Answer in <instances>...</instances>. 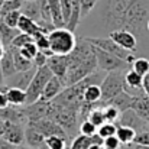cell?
I'll return each instance as SVG.
<instances>
[{"mask_svg": "<svg viewBox=\"0 0 149 149\" xmlns=\"http://www.w3.org/2000/svg\"><path fill=\"white\" fill-rule=\"evenodd\" d=\"M103 15L110 32L123 29L141 36L148 31L149 7L146 0H109Z\"/></svg>", "mask_w": 149, "mask_h": 149, "instance_id": "1", "label": "cell"}, {"mask_svg": "<svg viewBox=\"0 0 149 149\" xmlns=\"http://www.w3.org/2000/svg\"><path fill=\"white\" fill-rule=\"evenodd\" d=\"M48 41L49 48L55 55H68L77 44L74 32L68 31L67 28H55L48 33Z\"/></svg>", "mask_w": 149, "mask_h": 149, "instance_id": "2", "label": "cell"}, {"mask_svg": "<svg viewBox=\"0 0 149 149\" xmlns=\"http://www.w3.org/2000/svg\"><path fill=\"white\" fill-rule=\"evenodd\" d=\"M100 90H101V103L104 106L117 94H120L125 90V74L122 72V70L107 72L100 84Z\"/></svg>", "mask_w": 149, "mask_h": 149, "instance_id": "3", "label": "cell"}, {"mask_svg": "<svg viewBox=\"0 0 149 149\" xmlns=\"http://www.w3.org/2000/svg\"><path fill=\"white\" fill-rule=\"evenodd\" d=\"M51 77H52V72L47 65L36 68V72H35L29 87L26 88V106H29V104H32L41 99V94H42L47 83L51 80Z\"/></svg>", "mask_w": 149, "mask_h": 149, "instance_id": "4", "label": "cell"}, {"mask_svg": "<svg viewBox=\"0 0 149 149\" xmlns=\"http://www.w3.org/2000/svg\"><path fill=\"white\" fill-rule=\"evenodd\" d=\"M86 41H87L90 45H94V47H97L100 49L106 51V52H109V54H111V55H114V56L123 59L126 64H130V65H132V62L136 59V56H135L133 52L123 49L122 47H119V45H117L114 41H111L110 38H86Z\"/></svg>", "mask_w": 149, "mask_h": 149, "instance_id": "5", "label": "cell"}, {"mask_svg": "<svg viewBox=\"0 0 149 149\" xmlns=\"http://www.w3.org/2000/svg\"><path fill=\"white\" fill-rule=\"evenodd\" d=\"M91 51L96 56V61H97V68L104 71V72H110V71H120L126 67V62L106 51L100 49L97 47L91 45Z\"/></svg>", "mask_w": 149, "mask_h": 149, "instance_id": "6", "label": "cell"}, {"mask_svg": "<svg viewBox=\"0 0 149 149\" xmlns=\"http://www.w3.org/2000/svg\"><path fill=\"white\" fill-rule=\"evenodd\" d=\"M26 125H32V126H33L35 129H38L45 138H48V136H62V138L70 139L68 133H67L58 123H55V122L51 120V119H41V120H36V122H29V123H26Z\"/></svg>", "mask_w": 149, "mask_h": 149, "instance_id": "7", "label": "cell"}, {"mask_svg": "<svg viewBox=\"0 0 149 149\" xmlns=\"http://www.w3.org/2000/svg\"><path fill=\"white\" fill-rule=\"evenodd\" d=\"M47 67L51 70L52 75H55L67 87V70H68L67 55H52L47 61Z\"/></svg>", "mask_w": 149, "mask_h": 149, "instance_id": "8", "label": "cell"}, {"mask_svg": "<svg viewBox=\"0 0 149 149\" xmlns=\"http://www.w3.org/2000/svg\"><path fill=\"white\" fill-rule=\"evenodd\" d=\"M36 72V68H31L28 71H17L16 74H13L12 77L6 78L4 80V86L6 87H10V88H19V90H23L26 91V88L29 87L33 75Z\"/></svg>", "mask_w": 149, "mask_h": 149, "instance_id": "9", "label": "cell"}, {"mask_svg": "<svg viewBox=\"0 0 149 149\" xmlns=\"http://www.w3.org/2000/svg\"><path fill=\"white\" fill-rule=\"evenodd\" d=\"M109 38H110L111 41H114V42H116L119 47H122L123 49L130 51V52L136 51L138 39H136V36H135L132 32H129V31H123V29H120V31H111V32H109Z\"/></svg>", "mask_w": 149, "mask_h": 149, "instance_id": "10", "label": "cell"}, {"mask_svg": "<svg viewBox=\"0 0 149 149\" xmlns=\"http://www.w3.org/2000/svg\"><path fill=\"white\" fill-rule=\"evenodd\" d=\"M3 139L10 142L12 145H22L25 142V127L23 125L19 123H12V122H4V130L1 135Z\"/></svg>", "mask_w": 149, "mask_h": 149, "instance_id": "11", "label": "cell"}, {"mask_svg": "<svg viewBox=\"0 0 149 149\" xmlns=\"http://www.w3.org/2000/svg\"><path fill=\"white\" fill-rule=\"evenodd\" d=\"M0 119L4 122L19 123V125L28 123L23 107H16V106H10V104L4 109H0Z\"/></svg>", "mask_w": 149, "mask_h": 149, "instance_id": "12", "label": "cell"}, {"mask_svg": "<svg viewBox=\"0 0 149 149\" xmlns=\"http://www.w3.org/2000/svg\"><path fill=\"white\" fill-rule=\"evenodd\" d=\"M117 125H119V126H127V127H132L133 130H136V129L143 130L146 122L142 120V119H141V117H139L132 109H129V110H125L123 113H120V117H119V120H117ZM141 130H139V132H141Z\"/></svg>", "mask_w": 149, "mask_h": 149, "instance_id": "13", "label": "cell"}, {"mask_svg": "<svg viewBox=\"0 0 149 149\" xmlns=\"http://www.w3.org/2000/svg\"><path fill=\"white\" fill-rule=\"evenodd\" d=\"M25 142L32 149H47L45 136L38 129H35L32 125H26L25 127Z\"/></svg>", "mask_w": 149, "mask_h": 149, "instance_id": "14", "label": "cell"}, {"mask_svg": "<svg viewBox=\"0 0 149 149\" xmlns=\"http://www.w3.org/2000/svg\"><path fill=\"white\" fill-rule=\"evenodd\" d=\"M64 88H65V86H64L55 75H52L51 80L47 83V86H45V88H44V91H42L39 100H41V101H51V100H54L55 97H58Z\"/></svg>", "mask_w": 149, "mask_h": 149, "instance_id": "15", "label": "cell"}, {"mask_svg": "<svg viewBox=\"0 0 149 149\" xmlns=\"http://www.w3.org/2000/svg\"><path fill=\"white\" fill-rule=\"evenodd\" d=\"M142 83H143V77L139 75V74H136L132 68L125 72V90L132 88L135 91L133 96H138V94H142L143 93Z\"/></svg>", "mask_w": 149, "mask_h": 149, "instance_id": "16", "label": "cell"}, {"mask_svg": "<svg viewBox=\"0 0 149 149\" xmlns=\"http://www.w3.org/2000/svg\"><path fill=\"white\" fill-rule=\"evenodd\" d=\"M130 109H132V110H133V111H135L142 120L146 122V119L149 117V97L148 96H145V93L135 96Z\"/></svg>", "mask_w": 149, "mask_h": 149, "instance_id": "17", "label": "cell"}, {"mask_svg": "<svg viewBox=\"0 0 149 149\" xmlns=\"http://www.w3.org/2000/svg\"><path fill=\"white\" fill-rule=\"evenodd\" d=\"M17 29H19L22 33H26V35L32 36V39H33V36H36L38 33H44L42 29H41V26L38 25V22H35V20H32V19H29V17H26V16H23V15H20V17H19Z\"/></svg>", "mask_w": 149, "mask_h": 149, "instance_id": "18", "label": "cell"}, {"mask_svg": "<svg viewBox=\"0 0 149 149\" xmlns=\"http://www.w3.org/2000/svg\"><path fill=\"white\" fill-rule=\"evenodd\" d=\"M133 99H135L133 94H130V93H127V91L123 90L120 94H117L114 99H111L107 104L116 107L120 113H123L125 110H129V109H130V106H132V103H133Z\"/></svg>", "mask_w": 149, "mask_h": 149, "instance_id": "19", "label": "cell"}, {"mask_svg": "<svg viewBox=\"0 0 149 149\" xmlns=\"http://www.w3.org/2000/svg\"><path fill=\"white\" fill-rule=\"evenodd\" d=\"M20 13L35 22L41 20V6H39V0H33V1H23L22 7H20Z\"/></svg>", "mask_w": 149, "mask_h": 149, "instance_id": "20", "label": "cell"}, {"mask_svg": "<svg viewBox=\"0 0 149 149\" xmlns=\"http://www.w3.org/2000/svg\"><path fill=\"white\" fill-rule=\"evenodd\" d=\"M19 33H20V31H19L17 28H10V26H7L6 23H3V22L0 20V42L3 44V47H4L6 49L10 48L13 39H15Z\"/></svg>", "mask_w": 149, "mask_h": 149, "instance_id": "21", "label": "cell"}, {"mask_svg": "<svg viewBox=\"0 0 149 149\" xmlns=\"http://www.w3.org/2000/svg\"><path fill=\"white\" fill-rule=\"evenodd\" d=\"M48 6H49L51 12V19L55 28H65V22L62 17V10H61V4L59 0H47Z\"/></svg>", "mask_w": 149, "mask_h": 149, "instance_id": "22", "label": "cell"}, {"mask_svg": "<svg viewBox=\"0 0 149 149\" xmlns=\"http://www.w3.org/2000/svg\"><path fill=\"white\" fill-rule=\"evenodd\" d=\"M6 97L10 106H16V107H23L26 104V91L19 90V88H6Z\"/></svg>", "mask_w": 149, "mask_h": 149, "instance_id": "23", "label": "cell"}, {"mask_svg": "<svg viewBox=\"0 0 149 149\" xmlns=\"http://www.w3.org/2000/svg\"><path fill=\"white\" fill-rule=\"evenodd\" d=\"M0 67H1L4 78H9V77H12L13 74L17 72L16 67H15V62H13V55H12V51L10 49L4 51V55L0 59Z\"/></svg>", "mask_w": 149, "mask_h": 149, "instance_id": "24", "label": "cell"}, {"mask_svg": "<svg viewBox=\"0 0 149 149\" xmlns=\"http://www.w3.org/2000/svg\"><path fill=\"white\" fill-rule=\"evenodd\" d=\"M7 49L12 51V55H13V62H15V67H16V71H28L31 68H33V62L28 58H25L16 48H7ZM36 68V67H35Z\"/></svg>", "mask_w": 149, "mask_h": 149, "instance_id": "25", "label": "cell"}, {"mask_svg": "<svg viewBox=\"0 0 149 149\" xmlns=\"http://www.w3.org/2000/svg\"><path fill=\"white\" fill-rule=\"evenodd\" d=\"M136 136V130H133L132 127L127 126H119L116 129V138L119 139V142L122 145H132Z\"/></svg>", "mask_w": 149, "mask_h": 149, "instance_id": "26", "label": "cell"}, {"mask_svg": "<svg viewBox=\"0 0 149 149\" xmlns=\"http://www.w3.org/2000/svg\"><path fill=\"white\" fill-rule=\"evenodd\" d=\"M83 103H101L100 86H88L83 91Z\"/></svg>", "mask_w": 149, "mask_h": 149, "instance_id": "27", "label": "cell"}, {"mask_svg": "<svg viewBox=\"0 0 149 149\" xmlns=\"http://www.w3.org/2000/svg\"><path fill=\"white\" fill-rule=\"evenodd\" d=\"M45 146H47V149H70L68 148V139L62 138V136L45 138Z\"/></svg>", "mask_w": 149, "mask_h": 149, "instance_id": "28", "label": "cell"}, {"mask_svg": "<svg viewBox=\"0 0 149 149\" xmlns=\"http://www.w3.org/2000/svg\"><path fill=\"white\" fill-rule=\"evenodd\" d=\"M132 70L136 74L145 77L146 74H149V59H146V58H136L132 62Z\"/></svg>", "mask_w": 149, "mask_h": 149, "instance_id": "29", "label": "cell"}, {"mask_svg": "<svg viewBox=\"0 0 149 149\" xmlns=\"http://www.w3.org/2000/svg\"><path fill=\"white\" fill-rule=\"evenodd\" d=\"M116 129H117L116 123H107L106 122L100 127H97V135L101 139H106V138H110V136H116Z\"/></svg>", "mask_w": 149, "mask_h": 149, "instance_id": "30", "label": "cell"}, {"mask_svg": "<svg viewBox=\"0 0 149 149\" xmlns=\"http://www.w3.org/2000/svg\"><path fill=\"white\" fill-rule=\"evenodd\" d=\"M93 145L91 142V136H84V135H78L74 138L72 143L70 149H88L90 146Z\"/></svg>", "mask_w": 149, "mask_h": 149, "instance_id": "31", "label": "cell"}, {"mask_svg": "<svg viewBox=\"0 0 149 149\" xmlns=\"http://www.w3.org/2000/svg\"><path fill=\"white\" fill-rule=\"evenodd\" d=\"M103 114H104V119L107 123H116L120 117V111L110 104L103 106Z\"/></svg>", "mask_w": 149, "mask_h": 149, "instance_id": "32", "label": "cell"}, {"mask_svg": "<svg viewBox=\"0 0 149 149\" xmlns=\"http://www.w3.org/2000/svg\"><path fill=\"white\" fill-rule=\"evenodd\" d=\"M20 10H15V12H9L6 13L4 16L0 17V20L3 23H6L7 26L10 28H17V23H19V17H20Z\"/></svg>", "mask_w": 149, "mask_h": 149, "instance_id": "33", "label": "cell"}, {"mask_svg": "<svg viewBox=\"0 0 149 149\" xmlns=\"http://www.w3.org/2000/svg\"><path fill=\"white\" fill-rule=\"evenodd\" d=\"M22 3H23V0H4L3 7H1V10H0V17L4 16L6 13H9V12L20 10Z\"/></svg>", "mask_w": 149, "mask_h": 149, "instance_id": "34", "label": "cell"}, {"mask_svg": "<svg viewBox=\"0 0 149 149\" xmlns=\"http://www.w3.org/2000/svg\"><path fill=\"white\" fill-rule=\"evenodd\" d=\"M87 120H90V122H91L94 126H97V127H100L103 123H106V119H104V114H103V106L94 109V110L88 114Z\"/></svg>", "mask_w": 149, "mask_h": 149, "instance_id": "35", "label": "cell"}, {"mask_svg": "<svg viewBox=\"0 0 149 149\" xmlns=\"http://www.w3.org/2000/svg\"><path fill=\"white\" fill-rule=\"evenodd\" d=\"M19 52L25 56V58H28V59H33L35 58V55H36V52H38V48H36V45H35V42L32 41V42H28L26 45H23L22 48H19Z\"/></svg>", "mask_w": 149, "mask_h": 149, "instance_id": "36", "label": "cell"}, {"mask_svg": "<svg viewBox=\"0 0 149 149\" xmlns=\"http://www.w3.org/2000/svg\"><path fill=\"white\" fill-rule=\"evenodd\" d=\"M80 133L84 136H93L97 133V126H94L90 120H83L80 123Z\"/></svg>", "mask_w": 149, "mask_h": 149, "instance_id": "37", "label": "cell"}, {"mask_svg": "<svg viewBox=\"0 0 149 149\" xmlns=\"http://www.w3.org/2000/svg\"><path fill=\"white\" fill-rule=\"evenodd\" d=\"M33 42H35L38 51L49 49V41H48V35L47 33H38L36 36H33Z\"/></svg>", "mask_w": 149, "mask_h": 149, "instance_id": "38", "label": "cell"}, {"mask_svg": "<svg viewBox=\"0 0 149 149\" xmlns=\"http://www.w3.org/2000/svg\"><path fill=\"white\" fill-rule=\"evenodd\" d=\"M33 39H32V36H29V35H26V33H19L15 39H13V42H12V45H10V48H16V49H19V48H22L23 45H26L28 42H32Z\"/></svg>", "mask_w": 149, "mask_h": 149, "instance_id": "39", "label": "cell"}, {"mask_svg": "<svg viewBox=\"0 0 149 149\" xmlns=\"http://www.w3.org/2000/svg\"><path fill=\"white\" fill-rule=\"evenodd\" d=\"M99 3V0H80V6H81V19L86 17L93 9L94 6Z\"/></svg>", "mask_w": 149, "mask_h": 149, "instance_id": "40", "label": "cell"}, {"mask_svg": "<svg viewBox=\"0 0 149 149\" xmlns=\"http://www.w3.org/2000/svg\"><path fill=\"white\" fill-rule=\"evenodd\" d=\"M133 143H135V145L149 146V130L148 129H143V130H141V132H136V136H135Z\"/></svg>", "mask_w": 149, "mask_h": 149, "instance_id": "41", "label": "cell"}, {"mask_svg": "<svg viewBox=\"0 0 149 149\" xmlns=\"http://www.w3.org/2000/svg\"><path fill=\"white\" fill-rule=\"evenodd\" d=\"M59 4H61L64 22H65V25H67V22H68V19H70V15H71V10H72V0H59Z\"/></svg>", "mask_w": 149, "mask_h": 149, "instance_id": "42", "label": "cell"}, {"mask_svg": "<svg viewBox=\"0 0 149 149\" xmlns=\"http://www.w3.org/2000/svg\"><path fill=\"white\" fill-rule=\"evenodd\" d=\"M120 142L116 136H110V138H106L103 139V148L104 149H120Z\"/></svg>", "mask_w": 149, "mask_h": 149, "instance_id": "43", "label": "cell"}, {"mask_svg": "<svg viewBox=\"0 0 149 149\" xmlns=\"http://www.w3.org/2000/svg\"><path fill=\"white\" fill-rule=\"evenodd\" d=\"M47 61H48V58H47L41 51H38V52H36V55H35V58L32 59V62H33V65H35L36 68H41V67L47 65Z\"/></svg>", "mask_w": 149, "mask_h": 149, "instance_id": "44", "label": "cell"}, {"mask_svg": "<svg viewBox=\"0 0 149 149\" xmlns=\"http://www.w3.org/2000/svg\"><path fill=\"white\" fill-rule=\"evenodd\" d=\"M6 88L0 90V109H4V107L9 106V101H7V97H6Z\"/></svg>", "mask_w": 149, "mask_h": 149, "instance_id": "45", "label": "cell"}, {"mask_svg": "<svg viewBox=\"0 0 149 149\" xmlns=\"http://www.w3.org/2000/svg\"><path fill=\"white\" fill-rule=\"evenodd\" d=\"M142 90H143L145 96H148V97H149V74H146V75L143 77V83H142Z\"/></svg>", "mask_w": 149, "mask_h": 149, "instance_id": "46", "label": "cell"}, {"mask_svg": "<svg viewBox=\"0 0 149 149\" xmlns=\"http://www.w3.org/2000/svg\"><path fill=\"white\" fill-rule=\"evenodd\" d=\"M0 149H16V145H12L10 142H7L0 136Z\"/></svg>", "mask_w": 149, "mask_h": 149, "instance_id": "47", "label": "cell"}, {"mask_svg": "<svg viewBox=\"0 0 149 149\" xmlns=\"http://www.w3.org/2000/svg\"><path fill=\"white\" fill-rule=\"evenodd\" d=\"M4 75H3V71H1V67H0V87H3L4 86Z\"/></svg>", "mask_w": 149, "mask_h": 149, "instance_id": "48", "label": "cell"}, {"mask_svg": "<svg viewBox=\"0 0 149 149\" xmlns=\"http://www.w3.org/2000/svg\"><path fill=\"white\" fill-rule=\"evenodd\" d=\"M3 130H4V120L0 119V136L3 135Z\"/></svg>", "mask_w": 149, "mask_h": 149, "instance_id": "49", "label": "cell"}, {"mask_svg": "<svg viewBox=\"0 0 149 149\" xmlns=\"http://www.w3.org/2000/svg\"><path fill=\"white\" fill-rule=\"evenodd\" d=\"M4 51H6V48L3 47V44L0 42V59H1V56L4 55Z\"/></svg>", "mask_w": 149, "mask_h": 149, "instance_id": "50", "label": "cell"}, {"mask_svg": "<svg viewBox=\"0 0 149 149\" xmlns=\"http://www.w3.org/2000/svg\"><path fill=\"white\" fill-rule=\"evenodd\" d=\"M132 149H149V146H143V145H135Z\"/></svg>", "mask_w": 149, "mask_h": 149, "instance_id": "51", "label": "cell"}, {"mask_svg": "<svg viewBox=\"0 0 149 149\" xmlns=\"http://www.w3.org/2000/svg\"><path fill=\"white\" fill-rule=\"evenodd\" d=\"M88 149H104V148H103V145H91Z\"/></svg>", "mask_w": 149, "mask_h": 149, "instance_id": "52", "label": "cell"}, {"mask_svg": "<svg viewBox=\"0 0 149 149\" xmlns=\"http://www.w3.org/2000/svg\"><path fill=\"white\" fill-rule=\"evenodd\" d=\"M16 149H32V148H29V146H25V145H19V146H16Z\"/></svg>", "mask_w": 149, "mask_h": 149, "instance_id": "53", "label": "cell"}, {"mask_svg": "<svg viewBox=\"0 0 149 149\" xmlns=\"http://www.w3.org/2000/svg\"><path fill=\"white\" fill-rule=\"evenodd\" d=\"M122 149H132V148H130V145H125Z\"/></svg>", "mask_w": 149, "mask_h": 149, "instance_id": "54", "label": "cell"}, {"mask_svg": "<svg viewBox=\"0 0 149 149\" xmlns=\"http://www.w3.org/2000/svg\"><path fill=\"white\" fill-rule=\"evenodd\" d=\"M3 3H4V0H0V10H1V7H3Z\"/></svg>", "mask_w": 149, "mask_h": 149, "instance_id": "55", "label": "cell"}, {"mask_svg": "<svg viewBox=\"0 0 149 149\" xmlns=\"http://www.w3.org/2000/svg\"><path fill=\"white\" fill-rule=\"evenodd\" d=\"M146 125H148V126H149V117H148V119H146Z\"/></svg>", "mask_w": 149, "mask_h": 149, "instance_id": "56", "label": "cell"}, {"mask_svg": "<svg viewBox=\"0 0 149 149\" xmlns=\"http://www.w3.org/2000/svg\"><path fill=\"white\" fill-rule=\"evenodd\" d=\"M146 28H148V32H149V20H148V25H146Z\"/></svg>", "mask_w": 149, "mask_h": 149, "instance_id": "57", "label": "cell"}, {"mask_svg": "<svg viewBox=\"0 0 149 149\" xmlns=\"http://www.w3.org/2000/svg\"><path fill=\"white\" fill-rule=\"evenodd\" d=\"M23 1H33V0H23Z\"/></svg>", "mask_w": 149, "mask_h": 149, "instance_id": "58", "label": "cell"}]
</instances>
